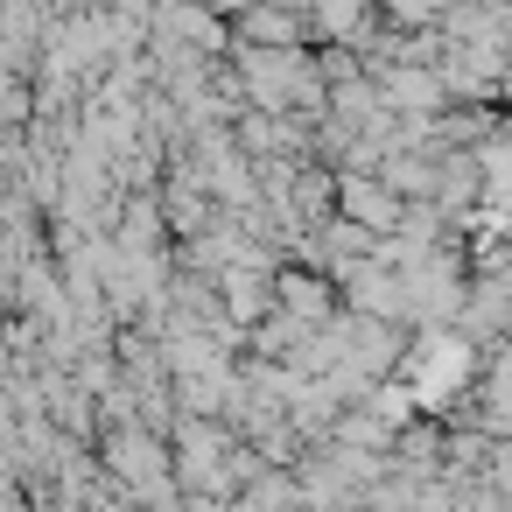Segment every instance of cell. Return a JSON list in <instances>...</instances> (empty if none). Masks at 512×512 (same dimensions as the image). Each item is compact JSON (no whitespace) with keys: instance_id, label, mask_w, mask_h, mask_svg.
Masks as SVG:
<instances>
[{"instance_id":"1","label":"cell","mask_w":512,"mask_h":512,"mask_svg":"<svg viewBox=\"0 0 512 512\" xmlns=\"http://www.w3.org/2000/svg\"><path fill=\"white\" fill-rule=\"evenodd\" d=\"M463 365H470V351H463L456 337L428 344V358H421V386H414V393H421V400H442V393L463 379Z\"/></svg>"}]
</instances>
